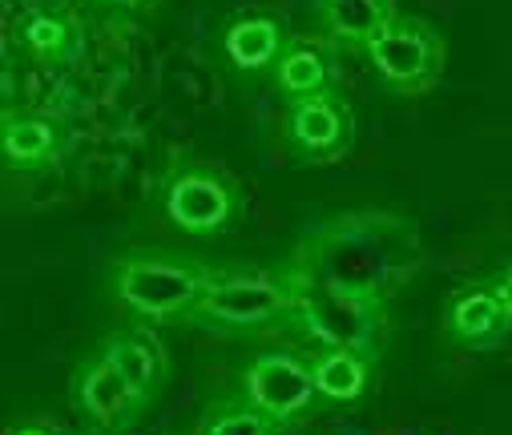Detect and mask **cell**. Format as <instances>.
Masks as SVG:
<instances>
[{"label": "cell", "instance_id": "1", "mask_svg": "<svg viewBox=\"0 0 512 435\" xmlns=\"http://www.w3.org/2000/svg\"><path fill=\"white\" fill-rule=\"evenodd\" d=\"M420 226L388 210H355L315 226L283 262L295 286H323L339 295L392 303L420 274Z\"/></svg>", "mask_w": 512, "mask_h": 435}, {"label": "cell", "instance_id": "2", "mask_svg": "<svg viewBox=\"0 0 512 435\" xmlns=\"http://www.w3.org/2000/svg\"><path fill=\"white\" fill-rule=\"evenodd\" d=\"M222 270L182 254H125L113 266V295L146 323L186 319Z\"/></svg>", "mask_w": 512, "mask_h": 435}, {"label": "cell", "instance_id": "3", "mask_svg": "<svg viewBox=\"0 0 512 435\" xmlns=\"http://www.w3.org/2000/svg\"><path fill=\"white\" fill-rule=\"evenodd\" d=\"M295 286V282H291ZM295 319L319 347H347L367 359H379L388 347V303L339 295L323 286H295Z\"/></svg>", "mask_w": 512, "mask_h": 435}, {"label": "cell", "instance_id": "4", "mask_svg": "<svg viewBox=\"0 0 512 435\" xmlns=\"http://www.w3.org/2000/svg\"><path fill=\"white\" fill-rule=\"evenodd\" d=\"M295 315V286L287 270L275 274H218V282L198 299V307L186 315L190 323H214L230 331H259L279 319Z\"/></svg>", "mask_w": 512, "mask_h": 435}, {"label": "cell", "instance_id": "5", "mask_svg": "<svg viewBox=\"0 0 512 435\" xmlns=\"http://www.w3.org/2000/svg\"><path fill=\"white\" fill-rule=\"evenodd\" d=\"M367 61L375 77L396 93H428L448 65V45L436 25L420 17H396L371 45Z\"/></svg>", "mask_w": 512, "mask_h": 435}, {"label": "cell", "instance_id": "6", "mask_svg": "<svg viewBox=\"0 0 512 435\" xmlns=\"http://www.w3.org/2000/svg\"><path fill=\"white\" fill-rule=\"evenodd\" d=\"M242 399L271 423H291L315 399V355L303 351H263L242 367Z\"/></svg>", "mask_w": 512, "mask_h": 435}, {"label": "cell", "instance_id": "7", "mask_svg": "<svg viewBox=\"0 0 512 435\" xmlns=\"http://www.w3.org/2000/svg\"><path fill=\"white\" fill-rule=\"evenodd\" d=\"M166 214L182 234H222L238 218V186L222 170L190 162L166 186Z\"/></svg>", "mask_w": 512, "mask_h": 435}, {"label": "cell", "instance_id": "8", "mask_svg": "<svg viewBox=\"0 0 512 435\" xmlns=\"http://www.w3.org/2000/svg\"><path fill=\"white\" fill-rule=\"evenodd\" d=\"M287 141L303 162H339L355 145V113L351 101L331 85L311 97H295L287 109Z\"/></svg>", "mask_w": 512, "mask_h": 435}, {"label": "cell", "instance_id": "9", "mask_svg": "<svg viewBox=\"0 0 512 435\" xmlns=\"http://www.w3.org/2000/svg\"><path fill=\"white\" fill-rule=\"evenodd\" d=\"M73 403H77V411H85L101 427H121L134 411H142L130 379L121 375V367L105 351L89 355L73 371Z\"/></svg>", "mask_w": 512, "mask_h": 435}, {"label": "cell", "instance_id": "10", "mask_svg": "<svg viewBox=\"0 0 512 435\" xmlns=\"http://www.w3.org/2000/svg\"><path fill=\"white\" fill-rule=\"evenodd\" d=\"M508 327H512V319L504 315L492 282L456 286L452 295L444 299V331H448V339H456L464 347H488Z\"/></svg>", "mask_w": 512, "mask_h": 435}, {"label": "cell", "instance_id": "11", "mask_svg": "<svg viewBox=\"0 0 512 435\" xmlns=\"http://www.w3.org/2000/svg\"><path fill=\"white\" fill-rule=\"evenodd\" d=\"M315 17L335 49L367 53V45L400 17V9L396 0H319Z\"/></svg>", "mask_w": 512, "mask_h": 435}, {"label": "cell", "instance_id": "12", "mask_svg": "<svg viewBox=\"0 0 512 435\" xmlns=\"http://www.w3.org/2000/svg\"><path fill=\"white\" fill-rule=\"evenodd\" d=\"M101 351L121 367L125 379H130V387H134V395H138L142 407L158 395L170 359H166L162 339H158L150 327H121V331H113V335L101 343Z\"/></svg>", "mask_w": 512, "mask_h": 435}, {"label": "cell", "instance_id": "13", "mask_svg": "<svg viewBox=\"0 0 512 435\" xmlns=\"http://www.w3.org/2000/svg\"><path fill=\"white\" fill-rule=\"evenodd\" d=\"M291 45L283 21L267 17V13H254V17H238L226 33H222V53L234 69L242 73H263L275 69L283 49Z\"/></svg>", "mask_w": 512, "mask_h": 435}, {"label": "cell", "instance_id": "14", "mask_svg": "<svg viewBox=\"0 0 512 435\" xmlns=\"http://www.w3.org/2000/svg\"><path fill=\"white\" fill-rule=\"evenodd\" d=\"M0 150L13 170H41L61 154V129L41 113H5L0 125Z\"/></svg>", "mask_w": 512, "mask_h": 435}, {"label": "cell", "instance_id": "15", "mask_svg": "<svg viewBox=\"0 0 512 435\" xmlns=\"http://www.w3.org/2000/svg\"><path fill=\"white\" fill-rule=\"evenodd\" d=\"M371 371H375V359L359 355V351H347V347H323L315 355V387H319V399H331V403H355L367 395L371 387Z\"/></svg>", "mask_w": 512, "mask_h": 435}, {"label": "cell", "instance_id": "16", "mask_svg": "<svg viewBox=\"0 0 512 435\" xmlns=\"http://www.w3.org/2000/svg\"><path fill=\"white\" fill-rule=\"evenodd\" d=\"M77 45V25L69 13H33L21 25V49L37 65H61Z\"/></svg>", "mask_w": 512, "mask_h": 435}, {"label": "cell", "instance_id": "17", "mask_svg": "<svg viewBox=\"0 0 512 435\" xmlns=\"http://www.w3.org/2000/svg\"><path fill=\"white\" fill-rule=\"evenodd\" d=\"M275 81H279V89H283L291 101L331 89V73H327L323 53H319L315 45L299 41V37H291V45L283 49V57H279V65H275Z\"/></svg>", "mask_w": 512, "mask_h": 435}, {"label": "cell", "instance_id": "18", "mask_svg": "<svg viewBox=\"0 0 512 435\" xmlns=\"http://www.w3.org/2000/svg\"><path fill=\"white\" fill-rule=\"evenodd\" d=\"M279 423H271L263 411H254L246 399L242 403H218L206 415L202 435H275Z\"/></svg>", "mask_w": 512, "mask_h": 435}, {"label": "cell", "instance_id": "19", "mask_svg": "<svg viewBox=\"0 0 512 435\" xmlns=\"http://www.w3.org/2000/svg\"><path fill=\"white\" fill-rule=\"evenodd\" d=\"M85 5L97 9V13H113V17H134V13L154 9L158 0H85Z\"/></svg>", "mask_w": 512, "mask_h": 435}, {"label": "cell", "instance_id": "20", "mask_svg": "<svg viewBox=\"0 0 512 435\" xmlns=\"http://www.w3.org/2000/svg\"><path fill=\"white\" fill-rule=\"evenodd\" d=\"M492 290H496V299H500L504 315L512 319V266H504V270L492 278Z\"/></svg>", "mask_w": 512, "mask_h": 435}, {"label": "cell", "instance_id": "21", "mask_svg": "<svg viewBox=\"0 0 512 435\" xmlns=\"http://www.w3.org/2000/svg\"><path fill=\"white\" fill-rule=\"evenodd\" d=\"M13 435H49L45 427H21V431H13Z\"/></svg>", "mask_w": 512, "mask_h": 435}]
</instances>
